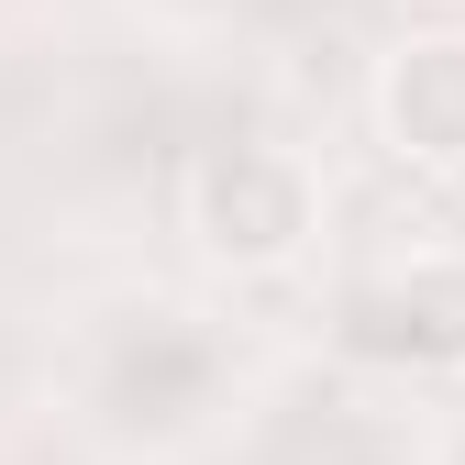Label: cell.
<instances>
[{
  "label": "cell",
  "instance_id": "obj_3",
  "mask_svg": "<svg viewBox=\"0 0 465 465\" xmlns=\"http://www.w3.org/2000/svg\"><path fill=\"white\" fill-rule=\"evenodd\" d=\"M343 332H355L366 355H399V366H443V377H465V266H411V277L355 288Z\"/></svg>",
  "mask_w": 465,
  "mask_h": 465
},
{
  "label": "cell",
  "instance_id": "obj_1",
  "mask_svg": "<svg viewBox=\"0 0 465 465\" xmlns=\"http://www.w3.org/2000/svg\"><path fill=\"white\" fill-rule=\"evenodd\" d=\"M189 232L222 266H288L311 244V178L277 144H211L189 166Z\"/></svg>",
  "mask_w": 465,
  "mask_h": 465
},
{
  "label": "cell",
  "instance_id": "obj_2",
  "mask_svg": "<svg viewBox=\"0 0 465 465\" xmlns=\"http://www.w3.org/2000/svg\"><path fill=\"white\" fill-rule=\"evenodd\" d=\"M377 134L411 166H465V34H411L377 67Z\"/></svg>",
  "mask_w": 465,
  "mask_h": 465
},
{
  "label": "cell",
  "instance_id": "obj_4",
  "mask_svg": "<svg viewBox=\"0 0 465 465\" xmlns=\"http://www.w3.org/2000/svg\"><path fill=\"white\" fill-rule=\"evenodd\" d=\"M432 465H465V421H454V432H443V454H432Z\"/></svg>",
  "mask_w": 465,
  "mask_h": 465
}]
</instances>
